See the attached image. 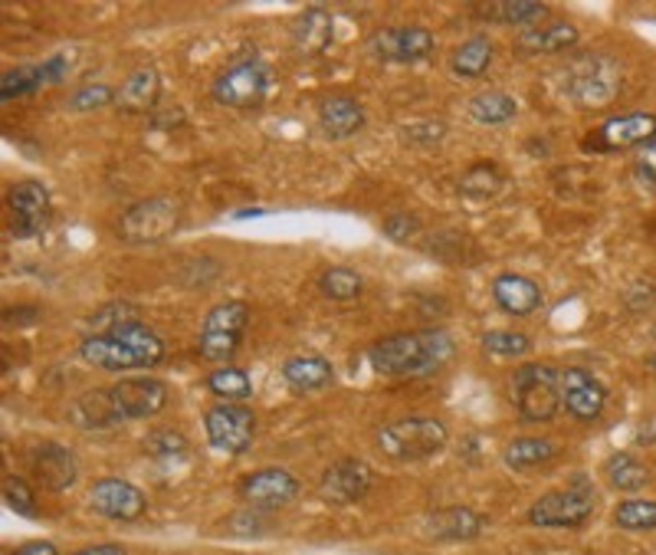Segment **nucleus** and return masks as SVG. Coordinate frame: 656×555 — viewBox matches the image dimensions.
I'll use <instances>...</instances> for the list:
<instances>
[{
	"instance_id": "nucleus-1",
	"label": "nucleus",
	"mask_w": 656,
	"mask_h": 555,
	"mask_svg": "<svg viewBox=\"0 0 656 555\" xmlns=\"http://www.w3.org/2000/svg\"><path fill=\"white\" fill-rule=\"evenodd\" d=\"M453 355L446 332H394L368 348L378 375H431Z\"/></svg>"
},
{
	"instance_id": "nucleus-2",
	"label": "nucleus",
	"mask_w": 656,
	"mask_h": 555,
	"mask_svg": "<svg viewBox=\"0 0 656 555\" xmlns=\"http://www.w3.org/2000/svg\"><path fill=\"white\" fill-rule=\"evenodd\" d=\"M446 441H449V431L437 418H401V421L385 424L375 437L381 457L394 464L431 460L446 447Z\"/></svg>"
},
{
	"instance_id": "nucleus-3",
	"label": "nucleus",
	"mask_w": 656,
	"mask_h": 555,
	"mask_svg": "<svg viewBox=\"0 0 656 555\" xmlns=\"http://www.w3.org/2000/svg\"><path fill=\"white\" fill-rule=\"evenodd\" d=\"M565 89L581 109H604L621 92V66L601 53H581L565 66Z\"/></svg>"
},
{
	"instance_id": "nucleus-4",
	"label": "nucleus",
	"mask_w": 656,
	"mask_h": 555,
	"mask_svg": "<svg viewBox=\"0 0 656 555\" xmlns=\"http://www.w3.org/2000/svg\"><path fill=\"white\" fill-rule=\"evenodd\" d=\"M181 224V201L158 195L132 204L119 221V237L125 244H162Z\"/></svg>"
},
{
	"instance_id": "nucleus-5",
	"label": "nucleus",
	"mask_w": 656,
	"mask_h": 555,
	"mask_svg": "<svg viewBox=\"0 0 656 555\" xmlns=\"http://www.w3.org/2000/svg\"><path fill=\"white\" fill-rule=\"evenodd\" d=\"M598 510V497L588 484H575L565 490H552L529 507V523L542 530H575L585 526Z\"/></svg>"
},
{
	"instance_id": "nucleus-6",
	"label": "nucleus",
	"mask_w": 656,
	"mask_h": 555,
	"mask_svg": "<svg viewBox=\"0 0 656 555\" xmlns=\"http://www.w3.org/2000/svg\"><path fill=\"white\" fill-rule=\"evenodd\" d=\"M515 385V408L522 421L545 424L562 411V391H558V368L548 365H522L512 378Z\"/></svg>"
},
{
	"instance_id": "nucleus-7",
	"label": "nucleus",
	"mask_w": 656,
	"mask_h": 555,
	"mask_svg": "<svg viewBox=\"0 0 656 555\" xmlns=\"http://www.w3.org/2000/svg\"><path fill=\"white\" fill-rule=\"evenodd\" d=\"M246 302L240 299H226L218 302L208 319H204V329H201V338H198V352L208 358V362H230L243 342V329H246Z\"/></svg>"
},
{
	"instance_id": "nucleus-8",
	"label": "nucleus",
	"mask_w": 656,
	"mask_h": 555,
	"mask_svg": "<svg viewBox=\"0 0 656 555\" xmlns=\"http://www.w3.org/2000/svg\"><path fill=\"white\" fill-rule=\"evenodd\" d=\"M269 92V69L259 59H240L214 79L211 96L226 109H256Z\"/></svg>"
},
{
	"instance_id": "nucleus-9",
	"label": "nucleus",
	"mask_w": 656,
	"mask_h": 555,
	"mask_svg": "<svg viewBox=\"0 0 656 555\" xmlns=\"http://www.w3.org/2000/svg\"><path fill=\"white\" fill-rule=\"evenodd\" d=\"M204 428L211 444L223 454H246L253 447V434H256V414L243 404H230L220 401L208 414H204Z\"/></svg>"
},
{
	"instance_id": "nucleus-10",
	"label": "nucleus",
	"mask_w": 656,
	"mask_h": 555,
	"mask_svg": "<svg viewBox=\"0 0 656 555\" xmlns=\"http://www.w3.org/2000/svg\"><path fill=\"white\" fill-rule=\"evenodd\" d=\"M89 507L105 517V520H119V523H135L148 513V500L145 493L119 477H102L92 484L89 490Z\"/></svg>"
},
{
	"instance_id": "nucleus-11",
	"label": "nucleus",
	"mask_w": 656,
	"mask_h": 555,
	"mask_svg": "<svg viewBox=\"0 0 656 555\" xmlns=\"http://www.w3.org/2000/svg\"><path fill=\"white\" fill-rule=\"evenodd\" d=\"M434 33L427 26H388L368 36V49L385 63H418L434 53Z\"/></svg>"
},
{
	"instance_id": "nucleus-12",
	"label": "nucleus",
	"mask_w": 656,
	"mask_h": 555,
	"mask_svg": "<svg viewBox=\"0 0 656 555\" xmlns=\"http://www.w3.org/2000/svg\"><path fill=\"white\" fill-rule=\"evenodd\" d=\"M7 208H10V234L26 241L46 227L49 191L40 181H20L7 191Z\"/></svg>"
},
{
	"instance_id": "nucleus-13",
	"label": "nucleus",
	"mask_w": 656,
	"mask_h": 555,
	"mask_svg": "<svg viewBox=\"0 0 656 555\" xmlns=\"http://www.w3.org/2000/svg\"><path fill=\"white\" fill-rule=\"evenodd\" d=\"M656 138L654 112H627L618 119H608L591 138H585V148L618 152V148H641Z\"/></svg>"
},
{
	"instance_id": "nucleus-14",
	"label": "nucleus",
	"mask_w": 656,
	"mask_h": 555,
	"mask_svg": "<svg viewBox=\"0 0 656 555\" xmlns=\"http://www.w3.org/2000/svg\"><path fill=\"white\" fill-rule=\"evenodd\" d=\"M375 484V474L365 460H355V457H345V460H335L322 480H319V493L322 500L335 503V507H348V503H358Z\"/></svg>"
},
{
	"instance_id": "nucleus-15",
	"label": "nucleus",
	"mask_w": 656,
	"mask_h": 555,
	"mask_svg": "<svg viewBox=\"0 0 656 555\" xmlns=\"http://www.w3.org/2000/svg\"><path fill=\"white\" fill-rule=\"evenodd\" d=\"M558 391L562 404L578 418V421H594L601 418L608 404V388L585 368H565L558 371Z\"/></svg>"
},
{
	"instance_id": "nucleus-16",
	"label": "nucleus",
	"mask_w": 656,
	"mask_h": 555,
	"mask_svg": "<svg viewBox=\"0 0 656 555\" xmlns=\"http://www.w3.org/2000/svg\"><path fill=\"white\" fill-rule=\"evenodd\" d=\"M240 497L253 510H279L299 497V480L282 467H266L240 484Z\"/></svg>"
},
{
	"instance_id": "nucleus-17",
	"label": "nucleus",
	"mask_w": 656,
	"mask_h": 555,
	"mask_svg": "<svg viewBox=\"0 0 656 555\" xmlns=\"http://www.w3.org/2000/svg\"><path fill=\"white\" fill-rule=\"evenodd\" d=\"M30 467H33V477L40 480V487L53 490V493H63L66 487L76 484V457L73 451H66L63 444L56 441H43L30 451Z\"/></svg>"
},
{
	"instance_id": "nucleus-18",
	"label": "nucleus",
	"mask_w": 656,
	"mask_h": 555,
	"mask_svg": "<svg viewBox=\"0 0 656 555\" xmlns=\"http://www.w3.org/2000/svg\"><path fill=\"white\" fill-rule=\"evenodd\" d=\"M122 418H152L168 404V388L158 378H125L112 385Z\"/></svg>"
},
{
	"instance_id": "nucleus-19",
	"label": "nucleus",
	"mask_w": 656,
	"mask_h": 555,
	"mask_svg": "<svg viewBox=\"0 0 656 555\" xmlns=\"http://www.w3.org/2000/svg\"><path fill=\"white\" fill-rule=\"evenodd\" d=\"M66 418H69V424H76V428H82V431H102V428H115L119 421H125L122 411H119V404H115L112 388L79 395V398L69 404Z\"/></svg>"
},
{
	"instance_id": "nucleus-20",
	"label": "nucleus",
	"mask_w": 656,
	"mask_h": 555,
	"mask_svg": "<svg viewBox=\"0 0 656 555\" xmlns=\"http://www.w3.org/2000/svg\"><path fill=\"white\" fill-rule=\"evenodd\" d=\"M492 299L509 315H532L542 306V289L522 274H499L492 279Z\"/></svg>"
},
{
	"instance_id": "nucleus-21",
	"label": "nucleus",
	"mask_w": 656,
	"mask_h": 555,
	"mask_svg": "<svg viewBox=\"0 0 656 555\" xmlns=\"http://www.w3.org/2000/svg\"><path fill=\"white\" fill-rule=\"evenodd\" d=\"M292 46L299 56H322L332 46V13L322 7H309L292 23Z\"/></svg>"
},
{
	"instance_id": "nucleus-22",
	"label": "nucleus",
	"mask_w": 656,
	"mask_h": 555,
	"mask_svg": "<svg viewBox=\"0 0 656 555\" xmlns=\"http://www.w3.org/2000/svg\"><path fill=\"white\" fill-rule=\"evenodd\" d=\"M319 122L332 138H352L365 125V109L355 96H325L319 102Z\"/></svg>"
},
{
	"instance_id": "nucleus-23",
	"label": "nucleus",
	"mask_w": 656,
	"mask_h": 555,
	"mask_svg": "<svg viewBox=\"0 0 656 555\" xmlns=\"http://www.w3.org/2000/svg\"><path fill=\"white\" fill-rule=\"evenodd\" d=\"M158 96H162V76H158L155 66H145L122 82L115 106L129 115H145L158 106Z\"/></svg>"
},
{
	"instance_id": "nucleus-24",
	"label": "nucleus",
	"mask_w": 656,
	"mask_h": 555,
	"mask_svg": "<svg viewBox=\"0 0 656 555\" xmlns=\"http://www.w3.org/2000/svg\"><path fill=\"white\" fill-rule=\"evenodd\" d=\"M486 530V520L466 507H446L427 520V533L443 543H469Z\"/></svg>"
},
{
	"instance_id": "nucleus-25",
	"label": "nucleus",
	"mask_w": 656,
	"mask_h": 555,
	"mask_svg": "<svg viewBox=\"0 0 656 555\" xmlns=\"http://www.w3.org/2000/svg\"><path fill=\"white\" fill-rule=\"evenodd\" d=\"M79 358L96 365V368H105V371H132V368H145L138 362L135 352H129L122 342H115L112 335H86L82 345H79Z\"/></svg>"
},
{
	"instance_id": "nucleus-26",
	"label": "nucleus",
	"mask_w": 656,
	"mask_h": 555,
	"mask_svg": "<svg viewBox=\"0 0 656 555\" xmlns=\"http://www.w3.org/2000/svg\"><path fill=\"white\" fill-rule=\"evenodd\" d=\"M578 26L568 23V20H545L538 26H529L522 30L519 36V46L529 49V53H565L578 43Z\"/></svg>"
},
{
	"instance_id": "nucleus-27",
	"label": "nucleus",
	"mask_w": 656,
	"mask_h": 555,
	"mask_svg": "<svg viewBox=\"0 0 656 555\" xmlns=\"http://www.w3.org/2000/svg\"><path fill=\"white\" fill-rule=\"evenodd\" d=\"M282 378L296 391H322L332 381V362L322 355H292L282 365Z\"/></svg>"
},
{
	"instance_id": "nucleus-28",
	"label": "nucleus",
	"mask_w": 656,
	"mask_h": 555,
	"mask_svg": "<svg viewBox=\"0 0 656 555\" xmlns=\"http://www.w3.org/2000/svg\"><path fill=\"white\" fill-rule=\"evenodd\" d=\"M492 63V40L489 36H469L466 43L456 46V53L449 56V69L459 79H479Z\"/></svg>"
},
{
	"instance_id": "nucleus-29",
	"label": "nucleus",
	"mask_w": 656,
	"mask_h": 555,
	"mask_svg": "<svg viewBox=\"0 0 656 555\" xmlns=\"http://www.w3.org/2000/svg\"><path fill=\"white\" fill-rule=\"evenodd\" d=\"M112 338L115 342H122L129 352H135L138 355V362L145 365V368H152V365H158L162 358H165V342L145 325V322H132V325H122V329H115L112 332Z\"/></svg>"
},
{
	"instance_id": "nucleus-30",
	"label": "nucleus",
	"mask_w": 656,
	"mask_h": 555,
	"mask_svg": "<svg viewBox=\"0 0 656 555\" xmlns=\"http://www.w3.org/2000/svg\"><path fill=\"white\" fill-rule=\"evenodd\" d=\"M476 10L496 23H519V26H538V20L548 16V3L538 0H499V3H482Z\"/></svg>"
},
{
	"instance_id": "nucleus-31",
	"label": "nucleus",
	"mask_w": 656,
	"mask_h": 555,
	"mask_svg": "<svg viewBox=\"0 0 656 555\" xmlns=\"http://www.w3.org/2000/svg\"><path fill=\"white\" fill-rule=\"evenodd\" d=\"M515 112H519L515 99L499 89H489V92H479L469 99V115L479 125H505L515 119Z\"/></svg>"
},
{
	"instance_id": "nucleus-32",
	"label": "nucleus",
	"mask_w": 656,
	"mask_h": 555,
	"mask_svg": "<svg viewBox=\"0 0 656 555\" xmlns=\"http://www.w3.org/2000/svg\"><path fill=\"white\" fill-rule=\"evenodd\" d=\"M555 454H558V447L548 437H515L512 444H505L502 460L512 470H529V467H538V464L552 460Z\"/></svg>"
},
{
	"instance_id": "nucleus-33",
	"label": "nucleus",
	"mask_w": 656,
	"mask_h": 555,
	"mask_svg": "<svg viewBox=\"0 0 656 555\" xmlns=\"http://www.w3.org/2000/svg\"><path fill=\"white\" fill-rule=\"evenodd\" d=\"M608 480H611V487H618L624 493H637L651 484V467L644 460H637L634 454H614L608 460Z\"/></svg>"
},
{
	"instance_id": "nucleus-34",
	"label": "nucleus",
	"mask_w": 656,
	"mask_h": 555,
	"mask_svg": "<svg viewBox=\"0 0 656 555\" xmlns=\"http://www.w3.org/2000/svg\"><path fill=\"white\" fill-rule=\"evenodd\" d=\"M208 388L218 395L220 401H230V404H240L243 398L253 395V381L243 368H233V365H223L218 371L208 375Z\"/></svg>"
},
{
	"instance_id": "nucleus-35",
	"label": "nucleus",
	"mask_w": 656,
	"mask_h": 555,
	"mask_svg": "<svg viewBox=\"0 0 656 555\" xmlns=\"http://www.w3.org/2000/svg\"><path fill=\"white\" fill-rule=\"evenodd\" d=\"M502 188V171L496 168V165H489V162H479V165H472L463 178H459V195H466V198H476V201H482V198H492L496 191Z\"/></svg>"
},
{
	"instance_id": "nucleus-36",
	"label": "nucleus",
	"mask_w": 656,
	"mask_h": 555,
	"mask_svg": "<svg viewBox=\"0 0 656 555\" xmlns=\"http://www.w3.org/2000/svg\"><path fill=\"white\" fill-rule=\"evenodd\" d=\"M43 69L40 66H13L3 73L0 79V99L10 102V99H20V96H30L43 86Z\"/></svg>"
},
{
	"instance_id": "nucleus-37",
	"label": "nucleus",
	"mask_w": 656,
	"mask_h": 555,
	"mask_svg": "<svg viewBox=\"0 0 656 555\" xmlns=\"http://www.w3.org/2000/svg\"><path fill=\"white\" fill-rule=\"evenodd\" d=\"M614 523L621 530H631V533L656 530V500H624L614 510Z\"/></svg>"
},
{
	"instance_id": "nucleus-38",
	"label": "nucleus",
	"mask_w": 656,
	"mask_h": 555,
	"mask_svg": "<svg viewBox=\"0 0 656 555\" xmlns=\"http://www.w3.org/2000/svg\"><path fill=\"white\" fill-rule=\"evenodd\" d=\"M319 289H322V296H329L335 302H348V299L362 296V277L348 267H332L319 277Z\"/></svg>"
},
{
	"instance_id": "nucleus-39",
	"label": "nucleus",
	"mask_w": 656,
	"mask_h": 555,
	"mask_svg": "<svg viewBox=\"0 0 656 555\" xmlns=\"http://www.w3.org/2000/svg\"><path fill=\"white\" fill-rule=\"evenodd\" d=\"M482 348L489 355H499V358H519L532 348L529 335L525 332H512V329H492L482 335Z\"/></svg>"
},
{
	"instance_id": "nucleus-40",
	"label": "nucleus",
	"mask_w": 656,
	"mask_h": 555,
	"mask_svg": "<svg viewBox=\"0 0 656 555\" xmlns=\"http://www.w3.org/2000/svg\"><path fill=\"white\" fill-rule=\"evenodd\" d=\"M132 322H138V309L132 302H109V306H102L92 315V332L96 335H112L115 329L132 325Z\"/></svg>"
},
{
	"instance_id": "nucleus-41",
	"label": "nucleus",
	"mask_w": 656,
	"mask_h": 555,
	"mask_svg": "<svg viewBox=\"0 0 656 555\" xmlns=\"http://www.w3.org/2000/svg\"><path fill=\"white\" fill-rule=\"evenodd\" d=\"M3 503L20 513V517H36V497H33V487L20 477H7L3 480Z\"/></svg>"
},
{
	"instance_id": "nucleus-42",
	"label": "nucleus",
	"mask_w": 656,
	"mask_h": 555,
	"mask_svg": "<svg viewBox=\"0 0 656 555\" xmlns=\"http://www.w3.org/2000/svg\"><path fill=\"white\" fill-rule=\"evenodd\" d=\"M145 451L155 454V457H178L188 451V441L181 431H171V428H158L145 437Z\"/></svg>"
},
{
	"instance_id": "nucleus-43",
	"label": "nucleus",
	"mask_w": 656,
	"mask_h": 555,
	"mask_svg": "<svg viewBox=\"0 0 656 555\" xmlns=\"http://www.w3.org/2000/svg\"><path fill=\"white\" fill-rule=\"evenodd\" d=\"M115 89H109V86H82V89H76L73 96H69V109H76V112H89V109H102V106H109V102H115Z\"/></svg>"
},
{
	"instance_id": "nucleus-44",
	"label": "nucleus",
	"mask_w": 656,
	"mask_h": 555,
	"mask_svg": "<svg viewBox=\"0 0 656 555\" xmlns=\"http://www.w3.org/2000/svg\"><path fill=\"white\" fill-rule=\"evenodd\" d=\"M381 231H385V237H388V241H394V244H408V241H414V237L421 234V218H418V214H408V211H401V214H388Z\"/></svg>"
},
{
	"instance_id": "nucleus-45",
	"label": "nucleus",
	"mask_w": 656,
	"mask_h": 555,
	"mask_svg": "<svg viewBox=\"0 0 656 555\" xmlns=\"http://www.w3.org/2000/svg\"><path fill=\"white\" fill-rule=\"evenodd\" d=\"M634 171H637V178L647 185V188H654L656 191V138L654 142H647V145H641L637 148V162H634Z\"/></svg>"
},
{
	"instance_id": "nucleus-46",
	"label": "nucleus",
	"mask_w": 656,
	"mask_h": 555,
	"mask_svg": "<svg viewBox=\"0 0 656 555\" xmlns=\"http://www.w3.org/2000/svg\"><path fill=\"white\" fill-rule=\"evenodd\" d=\"M404 135L411 142H440L446 135V125L443 122H414V125L404 129Z\"/></svg>"
},
{
	"instance_id": "nucleus-47",
	"label": "nucleus",
	"mask_w": 656,
	"mask_h": 555,
	"mask_svg": "<svg viewBox=\"0 0 656 555\" xmlns=\"http://www.w3.org/2000/svg\"><path fill=\"white\" fill-rule=\"evenodd\" d=\"M40 69H43V79H46V82H59V79L66 76V56H53V59H46Z\"/></svg>"
},
{
	"instance_id": "nucleus-48",
	"label": "nucleus",
	"mask_w": 656,
	"mask_h": 555,
	"mask_svg": "<svg viewBox=\"0 0 656 555\" xmlns=\"http://www.w3.org/2000/svg\"><path fill=\"white\" fill-rule=\"evenodd\" d=\"M13 555H59V553H56V546H53V543H46V540H33V543H23V546H20Z\"/></svg>"
},
{
	"instance_id": "nucleus-49",
	"label": "nucleus",
	"mask_w": 656,
	"mask_h": 555,
	"mask_svg": "<svg viewBox=\"0 0 656 555\" xmlns=\"http://www.w3.org/2000/svg\"><path fill=\"white\" fill-rule=\"evenodd\" d=\"M73 555H125V550L115 546V543H102V546H89V550H79Z\"/></svg>"
},
{
	"instance_id": "nucleus-50",
	"label": "nucleus",
	"mask_w": 656,
	"mask_h": 555,
	"mask_svg": "<svg viewBox=\"0 0 656 555\" xmlns=\"http://www.w3.org/2000/svg\"><path fill=\"white\" fill-rule=\"evenodd\" d=\"M647 365H651V368H654V371H656V352H654V355H651V358H647Z\"/></svg>"
}]
</instances>
